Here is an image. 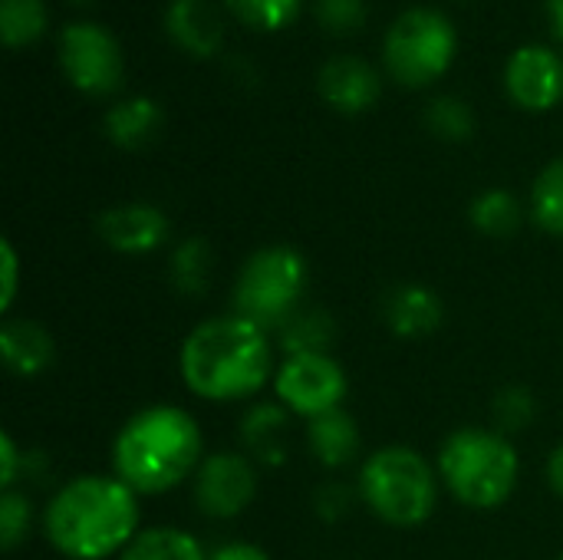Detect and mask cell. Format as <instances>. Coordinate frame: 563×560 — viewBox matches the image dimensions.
I'll list each match as a JSON object with an SVG mask.
<instances>
[{
  "label": "cell",
  "mask_w": 563,
  "mask_h": 560,
  "mask_svg": "<svg viewBox=\"0 0 563 560\" xmlns=\"http://www.w3.org/2000/svg\"><path fill=\"white\" fill-rule=\"evenodd\" d=\"M208 560H271V554L251 541H228V545H218Z\"/></svg>",
  "instance_id": "34"
},
{
  "label": "cell",
  "mask_w": 563,
  "mask_h": 560,
  "mask_svg": "<svg viewBox=\"0 0 563 560\" xmlns=\"http://www.w3.org/2000/svg\"><path fill=\"white\" fill-rule=\"evenodd\" d=\"M119 560H208V551L188 531L162 525V528L139 531Z\"/></svg>",
  "instance_id": "21"
},
{
  "label": "cell",
  "mask_w": 563,
  "mask_h": 560,
  "mask_svg": "<svg viewBox=\"0 0 563 560\" xmlns=\"http://www.w3.org/2000/svg\"><path fill=\"white\" fill-rule=\"evenodd\" d=\"M426 125L432 135L445 142H465L475 132V112L459 96H435L426 106Z\"/></svg>",
  "instance_id": "26"
},
{
  "label": "cell",
  "mask_w": 563,
  "mask_h": 560,
  "mask_svg": "<svg viewBox=\"0 0 563 560\" xmlns=\"http://www.w3.org/2000/svg\"><path fill=\"white\" fill-rule=\"evenodd\" d=\"M383 320L399 340H422L442 327L445 304L426 284H399L383 300Z\"/></svg>",
  "instance_id": "14"
},
{
  "label": "cell",
  "mask_w": 563,
  "mask_h": 560,
  "mask_svg": "<svg viewBox=\"0 0 563 560\" xmlns=\"http://www.w3.org/2000/svg\"><path fill=\"white\" fill-rule=\"evenodd\" d=\"M508 96L528 112H548L563 99V59L548 46H521L505 66Z\"/></svg>",
  "instance_id": "11"
},
{
  "label": "cell",
  "mask_w": 563,
  "mask_h": 560,
  "mask_svg": "<svg viewBox=\"0 0 563 560\" xmlns=\"http://www.w3.org/2000/svg\"><path fill=\"white\" fill-rule=\"evenodd\" d=\"M0 462H3L0 485H3V492H7V488L16 485V475H20V449H16V442H13L10 432L0 436Z\"/></svg>",
  "instance_id": "33"
},
{
  "label": "cell",
  "mask_w": 563,
  "mask_h": 560,
  "mask_svg": "<svg viewBox=\"0 0 563 560\" xmlns=\"http://www.w3.org/2000/svg\"><path fill=\"white\" fill-rule=\"evenodd\" d=\"M211 267H214V254H211L208 241L205 238H185L172 251L168 277L181 297H201L211 284Z\"/></svg>",
  "instance_id": "23"
},
{
  "label": "cell",
  "mask_w": 563,
  "mask_h": 560,
  "mask_svg": "<svg viewBox=\"0 0 563 560\" xmlns=\"http://www.w3.org/2000/svg\"><path fill=\"white\" fill-rule=\"evenodd\" d=\"M46 33L43 0H0V40L7 50L36 43Z\"/></svg>",
  "instance_id": "25"
},
{
  "label": "cell",
  "mask_w": 563,
  "mask_h": 560,
  "mask_svg": "<svg viewBox=\"0 0 563 560\" xmlns=\"http://www.w3.org/2000/svg\"><path fill=\"white\" fill-rule=\"evenodd\" d=\"M360 449H363V432L346 409H333L307 422V452L323 469H343L356 462Z\"/></svg>",
  "instance_id": "18"
},
{
  "label": "cell",
  "mask_w": 563,
  "mask_h": 560,
  "mask_svg": "<svg viewBox=\"0 0 563 560\" xmlns=\"http://www.w3.org/2000/svg\"><path fill=\"white\" fill-rule=\"evenodd\" d=\"M205 462L198 419L181 406H145L125 419L112 442V475L139 498L165 495L195 479Z\"/></svg>",
  "instance_id": "3"
},
{
  "label": "cell",
  "mask_w": 563,
  "mask_h": 560,
  "mask_svg": "<svg viewBox=\"0 0 563 560\" xmlns=\"http://www.w3.org/2000/svg\"><path fill=\"white\" fill-rule=\"evenodd\" d=\"M313 13L330 33H356L366 23V0H313Z\"/></svg>",
  "instance_id": "30"
},
{
  "label": "cell",
  "mask_w": 563,
  "mask_h": 560,
  "mask_svg": "<svg viewBox=\"0 0 563 560\" xmlns=\"http://www.w3.org/2000/svg\"><path fill=\"white\" fill-rule=\"evenodd\" d=\"M59 66L86 96H112L122 86V50L106 26L89 20L63 26Z\"/></svg>",
  "instance_id": "9"
},
{
  "label": "cell",
  "mask_w": 563,
  "mask_h": 560,
  "mask_svg": "<svg viewBox=\"0 0 563 560\" xmlns=\"http://www.w3.org/2000/svg\"><path fill=\"white\" fill-rule=\"evenodd\" d=\"M0 360L10 376L16 380H33L43 376L53 360H56V343L46 327L36 320L16 317L0 327Z\"/></svg>",
  "instance_id": "15"
},
{
  "label": "cell",
  "mask_w": 563,
  "mask_h": 560,
  "mask_svg": "<svg viewBox=\"0 0 563 560\" xmlns=\"http://www.w3.org/2000/svg\"><path fill=\"white\" fill-rule=\"evenodd\" d=\"M0 274H3V287H0V310L10 314L16 290H20V257L13 251L10 241H0Z\"/></svg>",
  "instance_id": "31"
},
{
  "label": "cell",
  "mask_w": 563,
  "mask_h": 560,
  "mask_svg": "<svg viewBox=\"0 0 563 560\" xmlns=\"http://www.w3.org/2000/svg\"><path fill=\"white\" fill-rule=\"evenodd\" d=\"M350 505H353V492L343 488L340 482L323 485V488L317 492V498H313V508H317V515H320L323 521H340V518L350 512Z\"/></svg>",
  "instance_id": "32"
},
{
  "label": "cell",
  "mask_w": 563,
  "mask_h": 560,
  "mask_svg": "<svg viewBox=\"0 0 563 560\" xmlns=\"http://www.w3.org/2000/svg\"><path fill=\"white\" fill-rule=\"evenodd\" d=\"M191 498L205 518L231 521L257 498V465L244 452H211L191 479Z\"/></svg>",
  "instance_id": "10"
},
{
  "label": "cell",
  "mask_w": 563,
  "mask_h": 560,
  "mask_svg": "<svg viewBox=\"0 0 563 560\" xmlns=\"http://www.w3.org/2000/svg\"><path fill=\"white\" fill-rule=\"evenodd\" d=\"M102 132L112 145L125 152H139L152 145L155 135L162 132V106L152 96H129L106 112Z\"/></svg>",
  "instance_id": "19"
},
{
  "label": "cell",
  "mask_w": 563,
  "mask_h": 560,
  "mask_svg": "<svg viewBox=\"0 0 563 560\" xmlns=\"http://www.w3.org/2000/svg\"><path fill=\"white\" fill-rule=\"evenodd\" d=\"M178 373L188 393L208 403H238L274 383L271 333L241 314L201 320L181 343Z\"/></svg>",
  "instance_id": "2"
},
{
  "label": "cell",
  "mask_w": 563,
  "mask_h": 560,
  "mask_svg": "<svg viewBox=\"0 0 563 560\" xmlns=\"http://www.w3.org/2000/svg\"><path fill=\"white\" fill-rule=\"evenodd\" d=\"M558 560H563V554H561V558H558Z\"/></svg>",
  "instance_id": "38"
},
{
  "label": "cell",
  "mask_w": 563,
  "mask_h": 560,
  "mask_svg": "<svg viewBox=\"0 0 563 560\" xmlns=\"http://www.w3.org/2000/svg\"><path fill=\"white\" fill-rule=\"evenodd\" d=\"M310 284V267L300 251L287 244H267L254 251L238 271L231 290V314L277 333L300 307Z\"/></svg>",
  "instance_id": "6"
},
{
  "label": "cell",
  "mask_w": 563,
  "mask_h": 560,
  "mask_svg": "<svg viewBox=\"0 0 563 560\" xmlns=\"http://www.w3.org/2000/svg\"><path fill=\"white\" fill-rule=\"evenodd\" d=\"M350 380L346 370L330 353H300L284 356L274 373V396L277 403L300 419H317L333 409H343Z\"/></svg>",
  "instance_id": "8"
},
{
  "label": "cell",
  "mask_w": 563,
  "mask_h": 560,
  "mask_svg": "<svg viewBox=\"0 0 563 560\" xmlns=\"http://www.w3.org/2000/svg\"><path fill=\"white\" fill-rule=\"evenodd\" d=\"M455 50L459 33L442 10L409 7L393 20L383 43V59L402 86H429L452 66Z\"/></svg>",
  "instance_id": "7"
},
{
  "label": "cell",
  "mask_w": 563,
  "mask_h": 560,
  "mask_svg": "<svg viewBox=\"0 0 563 560\" xmlns=\"http://www.w3.org/2000/svg\"><path fill=\"white\" fill-rule=\"evenodd\" d=\"M228 10L254 30H284L297 20L303 0H224Z\"/></svg>",
  "instance_id": "28"
},
{
  "label": "cell",
  "mask_w": 563,
  "mask_h": 560,
  "mask_svg": "<svg viewBox=\"0 0 563 560\" xmlns=\"http://www.w3.org/2000/svg\"><path fill=\"white\" fill-rule=\"evenodd\" d=\"M317 89L327 106H333L343 116H356L376 106L383 83L379 73L360 59V56H333L317 73Z\"/></svg>",
  "instance_id": "13"
},
{
  "label": "cell",
  "mask_w": 563,
  "mask_h": 560,
  "mask_svg": "<svg viewBox=\"0 0 563 560\" xmlns=\"http://www.w3.org/2000/svg\"><path fill=\"white\" fill-rule=\"evenodd\" d=\"M548 13H551V26L563 43V0H548Z\"/></svg>",
  "instance_id": "36"
},
{
  "label": "cell",
  "mask_w": 563,
  "mask_h": 560,
  "mask_svg": "<svg viewBox=\"0 0 563 560\" xmlns=\"http://www.w3.org/2000/svg\"><path fill=\"white\" fill-rule=\"evenodd\" d=\"M439 469H432L412 446L376 449L356 479L360 502L393 528H419L439 505Z\"/></svg>",
  "instance_id": "5"
},
{
  "label": "cell",
  "mask_w": 563,
  "mask_h": 560,
  "mask_svg": "<svg viewBox=\"0 0 563 560\" xmlns=\"http://www.w3.org/2000/svg\"><path fill=\"white\" fill-rule=\"evenodd\" d=\"M73 3H92V0H73Z\"/></svg>",
  "instance_id": "37"
},
{
  "label": "cell",
  "mask_w": 563,
  "mask_h": 560,
  "mask_svg": "<svg viewBox=\"0 0 563 560\" xmlns=\"http://www.w3.org/2000/svg\"><path fill=\"white\" fill-rule=\"evenodd\" d=\"M274 337H277L284 356L330 353V347L336 340V320L323 307H300Z\"/></svg>",
  "instance_id": "20"
},
{
  "label": "cell",
  "mask_w": 563,
  "mask_h": 560,
  "mask_svg": "<svg viewBox=\"0 0 563 560\" xmlns=\"http://www.w3.org/2000/svg\"><path fill=\"white\" fill-rule=\"evenodd\" d=\"M468 221L485 238H511L525 221V208L508 188H488L468 205Z\"/></svg>",
  "instance_id": "22"
},
{
  "label": "cell",
  "mask_w": 563,
  "mask_h": 560,
  "mask_svg": "<svg viewBox=\"0 0 563 560\" xmlns=\"http://www.w3.org/2000/svg\"><path fill=\"white\" fill-rule=\"evenodd\" d=\"M165 30L191 56H211L221 46L224 23L211 0H172L165 10Z\"/></svg>",
  "instance_id": "17"
},
{
  "label": "cell",
  "mask_w": 563,
  "mask_h": 560,
  "mask_svg": "<svg viewBox=\"0 0 563 560\" xmlns=\"http://www.w3.org/2000/svg\"><path fill=\"white\" fill-rule=\"evenodd\" d=\"M435 469L459 505L472 512H495L515 495L521 459L511 439L498 429L465 426L442 442Z\"/></svg>",
  "instance_id": "4"
},
{
  "label": "cell",
  "mask_w": 563,
  "mask_h": 560,
  "mask_svg": "<svg viewBox=\"0 0 563 560\" xmlns=\"http://www.w3.org/2000/svg\"><path fill=\"white\" fill-rule=\"evenodd\" d=\"M531 218L544 234L563 238V155L548 162L531 188Z\"/></svg>",
  "instance_id": "24"
},
{
  "label": "cell",
  "mask_w": 563,
  "mask_h": 560,
  "mask_svg": "<svg viewBox=\"0 0 563 560\" xmlns=\"http://www.w3.org/2000/svg\"><path fill=\"white\" fill-rule=\"evenodd\" d=\"M33 525V505L26 498V492L7 488L0 495V545L3 551H13L26 541Z\"/></svg>",
  "instance_id": "29"
},
{
  "label": "cell",
  "mask_w": 563,
  "mask_h": 560,
  "mask_svg": "<svg viewBox=\"0 0 563 560\" xmlns=\"http://www.w3.org/2000/svg\"><path fill=\"white\" fill-rule=\"evenodd\" d=\"M544 479L551 485V492L563 498V442L548 455V465H544Z\"/></svg>",
  "instance_id": "35"
},
{
  "label": "cell",
  "mask_w": 563,
  "mask_h": 560,
  "mask_svg": "<svg viewBox=\"0 0 563 560\" xmlns=\"http://www.w3.org/2000/svg\"><path fill=\"white\" fill-rule=\"evenodd\" d=\"M99 238L106 248L119 254H152L168 241V218L145 201H125L106 208L96 221Z\"/></svg>",
  "instance_id": "12"
},
{
  "label": "cell",
  "mask_w": 563,
  "mask_h": 560,
  "mask_svg": "<svg viewBox=\"0 0 563 560\" xmlns=\"http://www.w3.org/2000/svg\"><path fill=\"white\" fill-rule=\"evenodd\" d=\"M287 432L290 413L280 403H254L241 419V452L261 465H284L287 462Z\"/></svg>",
  "instance_id": "16"
},
{
  "label": "cell",
  "mask_w": 563,
  "mask_h": 560,
  "mask_svg": "<svg viewBox=\"0 0 563 560\" xmlns=\"http://www.w3.org/2000/svg\"><path fill=\"white\" fill-rule=\"evenodd\" d=\"M538 416V399L528 386H505L495 403H492V419H495V429L501 436H515V432H525L531 429Z\"/></svg>",
  "instance_id": "27"
},
{
  "label": "cell",
  "mask_w": 563,
  "mask_h": 560,
  "mask_svg": "<svg viewBox=\"0 0 563 560\" xmlns=\"http://www.w3.org/2000/svg\"><path fill=\"white\" fill-rule=\"evenodd\" d=\"M43 535L66 560L119 558L142 531L139 495L115 475H76L43 508Z\"/></svg>",
  "instance_id": "1"
}]
</instances>
